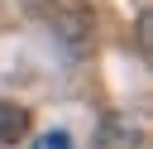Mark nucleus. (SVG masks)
Returning a JSON list of instances; mask_svg holds the SVG:
<instances>
[{
  "label": "nucleus",
  "mask_w": 153,
  "mask_h": 149,
  "mask_svg": "<svg viewBox=\"0 0 153 149\" xmlns=\"http://www.w3.org/2000/svg\"><path fill=\"white\" fill-rule=\"evenodd\" d=\"M29 135V111L19 101H0V149Z\"/></svg>",
  "instance_id": "2"
},
{
  "label": "nucleus",
  "mask_w": 153,
  "mask_h": 149,
  "mask_svg": "<svg viewBox=\"0 0 153 149\" xmlns=\"http://www.w3.org/2000/svg\"><path fill=\"white\" fill-rule=\"evenodd\" d=\"M38 24H48L67 48H86L96 34V5L91 0H24Z\"/></svg>",
  "instance_id": "1"
},
{
  "label": "nucleus",
  "mask_w": 153,
  "mask_h": 149,
  "mask_svg": "<svg viewBox=\"0 0 153 149\" xmlns=\"http://www.w3.org/2000/svg\"><path fill=\"white\" fill-rule=\"evenodd\" d=\"M96 149H134V135L120 125V120H105V130H100V144Z\"/></svg>",
  "instance_id": "3"
},
{
  "label": "nucleus",
  "mask_w": 153,
  "mask_h": 149,
  "mask_svg": "<svg viewBox=\"0 0 153 149\" xmlns=\"http://www.w3.org/2000/svg\"><path fill=\"white\" fill-rule=\"evenodd\" d=\"M33 149H72V139H67L62 130H53V135H43V139H38Z\"/></svg>",
  "instance_id": "4"
}]
</instances>
